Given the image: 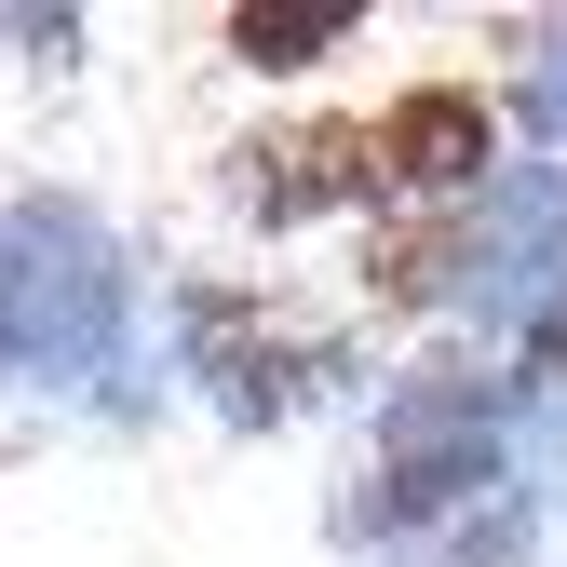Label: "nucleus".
<instances>
[{"instance_id":"nucleus-1","label":"nucleus","mask_w":567,"mask_h":567,"mask_svg":"<svg viewBox=\"0 0 567 567\" xmlns=\"http://www.w3.org/2000/svg\"><path fill=\"white\" fill-rule=\"evenodd\" d=\"M122 324H135L122 230L82 189H28L14 217H0V351H14L28 379L82 392V379L122 365Z\"/></svg>"},{"instance_id":"nucleus-2","label":"nucleus","mask_w":567,"mask_h":567,"mask_svg":"<svg viewBox=\"0 0 567 567\" xmlns=\"http://www.w3.org/2000/svg\"><path fill=\"white\" fill-rule=\"evenodd\" d=\"M460 501H501V392L460 379V365H419L379 405V501H365V527H419V514H460Z\"/></svg>"},{"instance_id":"nucleus-3","label":"nucleus","mask_w":567,"mask_h":567,"mask_svg":"<svg viewBox=\"0 0 567 567\" xmlns=\"http://www.w3.org/2000/svg\"><path fill=\"white\" fill-rule=\"evenodd\" d=\"M460 298L486 324H567V163H501L460 203Z\"/></svg>"},{"instance_id":"nucleus-4","label":"nucleus","mask_w":567,"mask_h":567,"mask_svg":"<svg viewBox=\"0 0 567 567\" xmlns=\"http://www.w3.org/2000/svg\"><path fill=\"white\" fill-rule=\"evenodd\" d=\"M365 163H379V189L473 203L486 176H501V109H486L473 82H405V95L365 122Z\"/></svg>"},{"instance_id":"nucleus-5","label":"nucleus","mask_w":567,"mask_h":567,"mask_svg":"<svg viewBox=\"0 0 567 567\" xmlns=\"http://www.w3.org/2000/svg\"><path fill=\"white\" fill-rule=\"evenodd\" d=\"M379 163H365V122H298V135H257L230 150V203L257 230H298V217H338V203H365Z\"/></svg>"},{"instance_id":"nucleus-6","label":"nucleus","mask_w":567,"mask_h":567,"mask_svg":"<svg viewBox=\"0 0 567 567\" xmlns=\"http://www.w3.org/2000/svg\"><path fill=\"white\" fill-rule=\"evenodd\" d=\"M189 365L217 379V405H230V419H284V405L324 379V351L244 324V298H217V284H203V298H189Z\"/></svg>"},{"instance_id":"nucleus-7","label":"nucleus","mask_w":567,"mask_h":567,"mask_svg":"<svg viewBox=\"0 0 567 567\" xmlns=\"http://www.w3.org/2000/svg\"><path fill=\"white\" fill-rule=\"evenodd\" d=\"M351 28H365L351 0H298V14H257V0H244V14H230L217 41H230V68H270V82H284V68H324Z\"/></svg>"},{"instance_id":"nucleus-8","label":"nucleus","mask_w":567,"mask_h":567,"mask_svg":"<svg viewBox=\"0 0 567 567\" xmlns=\"http://www.w3.org/2000/svg\"><path fill=\"white\" fill-rule=\"evenodd\" d=\"M514 109H527V135H540V150H567V28L527 54V95H514Z\"/></svg>"},{"instance_id":"nucleus-9","label":"nucleus","mask_w":567,"mask_h":567,"mask_svg":"<svg viewBox=\"0 0 567 567\" xmlns=\"http://www.w3.org/2000/svg\"><path fill=\"white\" fill-rule=\"evenodd\" d=\"M527 351H540V365H554V379H567V324H540V338H527Z\"/></svg>"}]
</instances>
